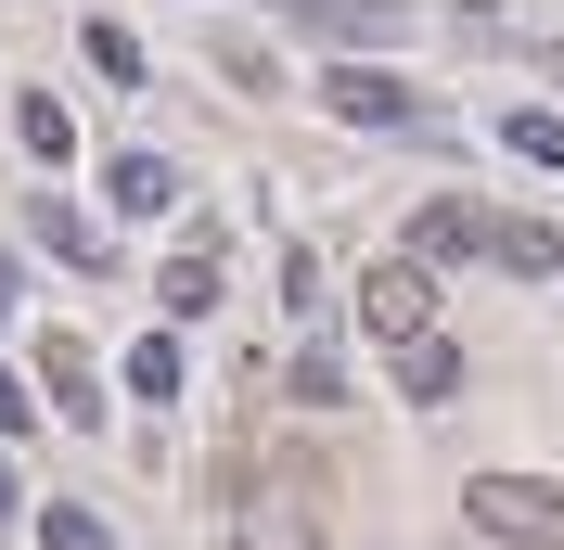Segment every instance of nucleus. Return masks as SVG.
Returning a JSON list of instances; mask_svg holds the SVG:
<instances>
[{"label":"nucleus","instance_id":"nucleus-1","mask_svg":"<svg viewBox=\"0 0 564 550\" xmlns=\"http://www.w3.org/2000/svg\"><path fill=\"white\" fill-rule=\"evenodd\" d=\"M462 513L488 550H564V486L552 474H475L462 486Z\"/></svg>","mask_w":564,"mask_h":550},{"label":"nucleus","instance_id":"nucleus-2","mask_svg":"<svg viewBox=\"0 0 564 550\" xmlns=\"http://www.w3.org/2000/svg\"><path fill=\"white\" fill-rule=\"evenodd\" d=\"M359 333L372 345H423L436 333V270H423V256H372V270H359Z\"/></svg>","mask_w":564,"mask_h":550},{"label":"nucleus","instance_id":"nucleus-3","mask_svg":"<svg viewBox=\"0 0 564 550\" xmlns=\"http://www.w3.org/2000/svg\"><path fill=\"white\" fill-rule=\"evenodd\" d=\"M488 243H500V218H488V206H462V193H436V206L411 218V256H423V270H449V256H488Z\"/></svg>","mask_w":564,"mask_h":550},{"label":"nucleus","instance_id":"nucleus-4","mask_svg":"<svg viewBox=\"0 0 564 550\" xmlns=\"http://www.w3.org/2000/svg\"><path fill=\"white\" fill-rule=\"evenodd\" d=\"M39 384H52V410H65V422H104V384H90V345H77V333L39 345Z\"/></svg>","mask_w":564,"mask_h":550},{"label":"nucleus","instance_id":"nucleus-5","mask_svg":"<svg viewBox=\"0 0 564 550\" xmlns=\"http://www.w3.org/2000/svg\"><path fill=\"white\" fill-rule=\"evenodd\" d=\"M398 397H411V410H449V397H462V345H449V333L398 345Z\"/></svg>","mask_w":564,"mask_h":550},{"label":"nucleus","instance_id":"nucleus-6","mask_svg":"<svg viewBox=\"0 0 564 550\" xmlns=\"http://www.w3.org/2000/svg\"><path fill=\"white\" fill-rule=\"evenodd\" d=\"M154 295H167V320H206V308H218V295H231V270H218L206 243H180L167 270H154Z\"/></svg>","mask_w":564,"mask_h":550},{"label":"nucleus","instance_id":"nucleus-7","mask_svg":"<svg viewBox=\"0 0 564 550\" xmlns=\"http://www.w3.org/2000/svg\"><path fill=\"white\" fill-rule=\"evenodd\" d=\"M104 193H116V218H167L180 206V167H167V154H116Z\"/></svg>","mask_w":564,"mask_h":550},{"label":"nucleus","instance_id":"nucleus-8","mask_svg":"<svg viewBox=\"0 0 564 550\" xmlns=\"http://www.w3.org/2000/svg\"><path fill=\"white\" fill-rule=\"evenodd\" d=\"M321 103H334V116H347V129H398V116H411V90H398V77H321Z\"/></svg>","mask_w":564,"mask_h":550},{"label":"nucleus","instance_id":"nucleus-9","mask_svg":"<svg viewBox=\"0 0 564 550\" xmlns=\"http://www.w3.org/2000/svg\"><path fill=\"white\" fill-rule=\"evenodd\" d=\"M13 129H26V154H39V167H65V154H77V116L52 103V90H26V103H13Z\"/></svg>","mask_w":564,"mask_h":550},{"label":"nucleus","instance_id":"nucleus-10","mask_svg":"<svg viewBox=\"0 0 564 550\" xmlns=\"http://www.w3.org/2000/svg\"><path fill=\"white\" fill-rule=\"evenodd\" d=\"M129 397H141V410H167V397H180V333H141V345H129Z\"/></svg>","mask_w":564,"mask_h":550},{"label":"nucleus","instance_id":"nucleus-11","mask_svg":"<svg viewBox=\"0 0 564 550\" xmlns=\"http://www.w3.org/2000/svg\"><path fill=\"white\" fill-rule=\"evenodd\" d=\"M488 256H500V270H539V282L564 270V243L539 231V218H500V243H488Z\"/></svg>","mask_w":564,"mask_h":550},{"label":"nucleus","instance_id":"nucleus-12","mask_svg":"<svg viewBox=\"0 0 564 550\" xmlns=\"http://www.w3.org/2000/svg\"><path fill=\"white\" fill-rule=\"evenodd\" d=\"M90 65H104V77H116V90H141V77H154V65H141V38H129V26H116V13H90Z\"/></svg>","mask_w":564,"mask_h":550},{"label":"nucleus","instance_id":"nucleus-13","mask_svg":"<svg viewBox=\"0 0 564 550\" xmlns=\"http://www.w3.org/2000/svg\"><path fill=\"white\" fill-rule=\"evenodd\" d=\"M321 38H398V13H372V0H308Z\"/></svg>","mask_w":564,"mask_h":550},{"label":"nucleus","instance_id":"nucleus-14","mask_svg":"<svg viewBox=\"0 0 564 550\" xmlns=\"http://www.w3.org/2000/svg\"><path fill=\"white\" fill-rule=\"evenodd\" d=\"M500 141H513L527 167H564V116H539V103H527V116H500Z\"/></svg>","mask_w":564,"mask_h":550},{"label":"nucleus","instance_id":"nucleus-15","mask_svg":"<svg viewBox=\"0 0 564 550\" xmlns=\"http://www.w3.org/2000/svg\"><path fill=\"white\" fill-rule=\"evenodd\" d=\"M39 550H116V538H104V513H77V499H52V513H39Z\"/></svg>","mask_w":564,"mask_h":550},{"label":"nucleus","instance_id":"nucleus-16","mask_svg":"<svg viewBox=\"0 0 564 550\" xmlns=\"http://www.w3.org/2000/svg\"><path fill=\"white\" fill-rule=\"evenodd\" d=\"M295 397H308V410H347V359L308 345V359H295Z\"/></svg>","mask_w":564,"mask_h":550},{"label":"nucleus","instance_id":"nucleus-17","mask_svg":"<svg viewBox=\"0 0 564 550\" xmlns=\"http://www.w3.org/2000/svg\"><path fill=\"white\" fill-rule=\"evenodd\" d=\"M26 410H39V397H26L13 372H0V436H26Z\"/></svg>","mask_w":564,"mask_h":550},{"label":"nucleus","instance_id":"nucleus-18","mask_svg":"<svg viewBox=\"0 0 564 550\" xmlns=\"http://www.w3.org/2000/svg\"><path fill=\"white\" fill-rule=\"evenodd\" d=\"M0 308H13V256H0Z\"/></svg>","mask_w":564,"mask_h":550},{"label":"nucleus","instance_id":"nucleus-19","mask_svg":"<svg viewBox=\"0 0 564 550\" xmlns=\"http://www.w3.org/2000/svg\"><path fill=\"white\" fill-rule=\"evenodd\" d=\"M0 513H13V474H0Z\"/></svg>","mask_w":564,"mask_h":550}]
</instances>
